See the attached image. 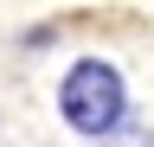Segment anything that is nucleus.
Returning <instances> with one entry per match:
<instances>
[{"instance_id": "f257e3e1", "label": "nucleus", "mask_w": 154, "mask_h": 147, "mask_svg": "<svg viewBox=\"0 0 154 147\" xmlns=\"http://www.w3.org/2000/svg\"><path fill=\"white\" fill-rule=\"evenodd\" d=\"M58 115H64V128L77 141H90V147H154V128L141 122L122 70L109 58L64 64V77H58Z\"/></svg>"}]
</instances>
